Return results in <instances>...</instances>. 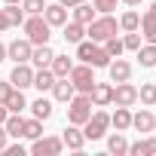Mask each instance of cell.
<instances>
[{
    "instance_id": "1",
    "label": "cell",
    "mask_w": 156,
    "mask_h": 156,
    "mask_svg": "<svg viewBox=\"0 0 156 156\" xmlns=\"http://www.w3.org/2000/svg\"><path fill=\"white\" fill-rule=\"evenodd\" d=\"M76 58H80L83 64H92V67H107L110 64V55L101 43L95 40H80L76 43Z\"/></svg>"
},
{
    "instance_id": "2",
    "label": "cell",
    "mask_w": 156,
    "mask_h": 156,
    "mask_svg": "<svg viewBox=\"0 0 156 156\" xmlns=\"http://www.w3.org/2000/svg\"><path fill=\"white\" fill-rule=\"evenodd\" d=\"M116 31H119V22H116L110 12H101V16H95V19L86 25V37L95 40V43H104V40L113 37Z\"/></svg>"
},
{
    "instance_id": "3",
    "label": "cell",
    "mask_w": 156,
    "mask_h": 156,
    "mask_svg": "<svg viewBox=\"0 0 156 156\" xmlns=\"http://www.w3.org/2000/svg\"><path fill=\"white\" fill-rule=\"evenodd\" d=\"M22 28H25V37H28L34 46H43V43H49V37H52V25H49L43 16H28V19L22 22Z\"/></svg>"
},
{
    "instance_id": "4",
    "label": "cell",
    "mask_w": 156,
    "mask_h": 156,
    "mask_svg": "<svg viewBox=\"0 0 156 156\" xmlns=\"http://www.w3.org/2000/svg\"><path fill=\"white\" fill-rule=\"evenodd\" d=\"M92 98L86 95V92H76L70 101H67V122H73V126H83L89 116H92Z\"/></svg>"
},
{
    "instance_id": "5",
    "label": "cell",
    "mask_w": 156,
    "mask_h": 156,
    "mask_svg": "<svg viewBox=\"0 0 156 156\" xmlns=\"http://www.w3.org/2000/svg\"><path fill=\"white\" fill-rule=\"evenodd\" d=\"M80 129H83L86 141H98V138H104L107 129H110V113H107V110H92V116H89Z\"/></svg>"
},
{
    "instance_id": "6",
    "label": "cell",
    "mask_w": 156,
    "mask_h": 156,
    "mask_svg": "<svg viewBox=\"0 0 156 156\" xmlns=\"http://www.w3.org/2000/svg\"><path fill=\"white\" fill-rule=\"evenodd\" d=\"M67 80L73 83V89H76V92H86V95H89V92H92V86H95V67L80 61V64H73V67H70Z\"/></svg>"
},
{
    "instance_id": "7",
    "label": "cell",
    "mask_w": 156,
    "mask_h": 156,
    "mask_svg": "<svg viewBox=\"0 0 156 156\" xmlns=\"http://www.w3.org/2000/svg\"><path fill=\"white\" fill-rule=\"evenodd\" d=\"M64 150V141H61V135H40V138H34L31 141V153L34 156H58Z\"/></svg>"
},
{
    "instance_id": "8",
    "label": "cell",
    "mask_w": 156,
    "mask_h": 156,
    "mask_svg": "<svg viewBox=\"0 0 156 156\" xmlns=\"http://www.w3.org/2000/svg\"><path fill=\"white\" fill-rule=\"evenodd\" d=\"M31 52H34V43H31L28 37H22V40L16 37V40L6 46V58H12L16 64H19V61H31Z\"/></svg>"
},
{
    "instance_id": "9",
    "label": "cell",
    "mask_w": 156,
    "mask_h": 156,
    "mask_svg": "<svg viewBox=\"0 0 156 156\" xmlns=\"http://www.w3.org/2000/svg\"><path fill=\"white\" fill-rule=\"evenodd\" d=\"M9 83H12L16 89H28V86L34 83V67H31V61H19V64L12 67Z\"/></svg>"
},
{
    "instance_id": "10",
    "label": "cell",
    "mask_w": 156,
    "mask_h": 156,
    "mask_svg": "<svg viewBox=\"0 0 156 156\" xmlns=\"http://www.w3.org/2000/svg\"><path fill=\"white\" fill-rule=\"evenodd\" d=\"M135 101H138V89H135L129 80L113 86V104H116V107H132Z\"/></svg>"
},
{
    "instance_id": "11",
    "label": "cell",
    "mask_w": 156,
    "mask_h": 156,
    "mask_svg": "<svg viewBox=\"0 0 156 156\" xmlns=\"http://www.w3.org/2000/svg\"><path fill=\"white\" fill-rule=\"evenodd\" d=\"M61 141H64V147H67V150H76V153L86 147V135H83V129H80V126H73V122L61 132Z\"/></svg>"
},
{
    "instance_id": "12",
    "label": "cell",
    "mask_w": 156,
    "mask_h": 156,
    "mask_svg": "<svg viewBox=\"0 0 156 156\" xmlns=\"http://www.w3.org/2000/svg\"><path fill=\"white\" fill-rule=\"evenodd\" d=\"M49 92H52V98H55V101H61V104H67V101L76 95V89H73V83L67 80V76H55V83H52V89H49Z\"/></svg>"
},
{
    "instance_id": "13",
    "label": "cell",
    "mask_w": 156,
    "mask_h": 156,
    "mask_svg": "<svg viewBox=\"0 0 156 156\" xmlns=\"http://www.w3.org/2000/svg\"><path fill=\"white\" fill-rule=\"evenodd\" d=\"M89 98H92V104H95V107H107V104H113V86H110V83H98V80H95V86H92Z\"/></svg>"
},
{
    "instance_id": "14",
    "label": "cell",
    "mask_w": 156,
    "mask_h": 156,
    "mask_svg": "<svg viewBox=\"0 0 156 156\" xmlns=\"http://www.w3.org/2000/svg\"><path fill=\"white\" fill-rule=\"evenodd\" d=\"M107 73H110V83H126L129 76H132V64L126 58H116L107 64Z\"/></svg>"
},
{
    "instance_id": "15",
    "label": "cell",
    "mask_w": 156,
    "mask_h": 156,
    "mask_svg": "<svg viewBox=\"0 0 156 156\" xmlns=\"http://www.w3.org/2000/svg\"><path fill=\"white\" fill-rule=\"evenodd\" d=\"M43 19H46L52 28H61V25L67 22V6H61V3H49V6L43 9Z\"/></svg>"
},
{
    "instance_id": "16",
    "label": "cell",
    "mask_w": 156,
    "mask_h": 156,
    "mask_svg": "<svg viewBox=\"0 0 156 156\" xmlns=\"http://www.w3.org/2000/svg\"><path fill=\"white\" fill-rule=\"evenodd\" d=\"M129 156H156V135L129 144Z\"/></svg>"
},
{
    "instance_id": "17",
    "label": "cell",
    "mask_w": 156,
    "mask_h": 156,
    "mask_svg": "<svg viewBox=\"0 0 156 156\" xmlns=\"http://www.w3.org/2000/svg\"><path fill=\"white\" fill-rule=\"evenodd\" d=\"M52 46L49 43H43V46H34V52H31V64L34 67H49L52 64Z\"/></svg>"
},
{
    "instance_id": "18",
    "label": "cell",
    "mask_w": 156,
    "mask_h": 156,
    "mask_svg": "<svg viewBox=\"0 0 156 156\" xmlns=\"http://www.w3.org/2000/svg\"><path fill=\"white\" fill-rule=\"evenodd\" d=\"M52 83H55V73H52L49 67H37V70H34V83H31L34 89L49 92V89H52Z\"/></svg>"
},
{
    "instance_id": "19",
    "label": "cell",
    "mask_w": 156,
    "mask_h": 156,
    "mask_svg": "<svg viewBox=\"0 0 156 156\" xmlns=\"http://www.w3.org/2000/svg\"><path fill=\"white\" fill-rule=\"evenodd\" d=\"M61 31H64V40H67V43H80V40L86 37V25L73 22V19H70V22H64V25H61Z\"/></svg>"
},
{
    "instance_id": "20",
    "label": "cell",
    "mask_w": 156,
    "mask_h": 156,
    "mask_svg": "<svg viewBox=\"0 0 156 156\" xmlns=\"http://www.w3.org/2000/svg\"><path fill=\"white\" fill-rule=\"evenodd\" d=\"M153 122H156V116H153L150 110L132 113V129H138V132H153Z\"/></svg>"
},
{
    "instance_id": "21",
    "label": "cell",
    "mask_w": 156,
    "mask_h": 156,
    "mask_svg": "<svg viewBox=\"0 0 156 156\" xmlns=\"http://www.w3.org/2000/svg\"><path fill=\"white\" fill-rule=\"evenodd\" d=\"M110 126H116V132L132 129V110L129 107H116V113H110Z\"/></svg>"
},
{
    "instance_id": "22",
    "label": "cell",
    "mask_w": 156,
    "mask_h": 156,
    "mask_svg": "<svg viewBox=\"0 0 156 156\" xmlns=\"http://www.w3.org/2000/svg\"><path fill=\"white\" fill-rule=\"evenodd\" d=\"M138 31H141V37H144L147 43H156V19H153L150 12H144V16H141Z\"/></svg>"
},
{
    "instance_id": "23",
    "label": "cell",
    "mask_w": 156,
    "mask_h": 156,
    "mask_svg": "<svg viewBox=\"0 0 156 156\" xmlns=\"http://www.w3.org/2000/svg\"><path fill=\"white\" fill-rule=\"evenodd\" d=\"M73 9V22H80V25H89L92 19H95V6L89 3V0H86V3H76V6H70Z\"/></svg>"
},
{
    "instance_id": "24",
    "label": "cell",
    "mask_w": 156,
    "mask_h": 156,
    "mask_svg": "<svg viewBox=\"0 0 156 156\" xmlns=\"http://www.w3.org/2000/svg\"><path fill=\"white\" fill-rule=\"evenodd\" d=\"M28 107V98H25V89H12V95L6 98V110L9 113H22Z\"/></svg>"
},
{
    "instance_id": "25",
    "label": "cell",
    "mask_w": 156,
    "mask_h": 156,
    "mask_svg": "<svg viewBox=\"0 0 156 156\" xmlns=\"http://www.w3.org/2000/svg\"><path fill=\"white\" fill-rule=\"evenodd\" d=\"M3 126H6V135H9V138H22V132H25V116H22V113H9Z\"/></svg>"
},
{
    "instance_id": "26",
    "label": "cell",
    "mask_w": 156,
    "mask_h": 156,
    "mask_svg": "<svg viewBox=\"0 0 156 156\" xmlns=\"http://www.w3.org/2000/svg\"><path fill=\"white\" fill-rule=\"evenodd\" d=\"M70 67H73V61H70L67 55H52V64H49V70H52L55 76H67V73H70Z\"/></svg>"
},
{
    "instance_id": "27",
    "label": "cell",
    "mask_w": 156,
    "mask_h": 156,
    "mask_svg": "<svg viewBox=\"0 0 156 156\" xmlns=\"http://www.w3.org/2000/svg\"><path fill=\"white\" fill-rule=\"evenodd\" d=\"M28 107H31V113H34L37 119H49V116H52V101L43 98V95H40L34 104H28Z\"/></svg>"
},
{
    "instance_id": "28",
    "label": "cell",
    "mask_w": 156,
    "mask_h": 156,
    "mask_svg": "<svg viewBox=\"0 0 156 156\" xmlns=\"http://www.w3.org/2000/svg\"><path fill=\"white\" fill-rule=\"evenodd\" d=\"M107 150H110L113 156H126V153H129V141L122 138V132H116V135L107 138Z\"/></svg>"
},
{
    "instance_id": "29",
    "label": "cell",
    "mask_w": 156,
    "mask_h": 156,
    "mask_svg": "<svg viewBox=\"0 0 156 156\" xmlns=\"http://www.w3.org/2000/svg\"><path fill=\"white\" fill-rule=\"evenodd\" d=\"M138 61L141 67H156V43H147L138 49Z\"/></svg>"
},
{
    "instance_id": "30",
    "label": "cell",
    "mask_w": 156,
    "mask_h": 156,
    "mask_svg": "<svg viewBox=\"0 0 156 156\" xmlns=\"http://www.w3.org/2000/svg\"><path fill=\"white\" fill-rule=\"evenodd\" d=\"M138 101H141L144 107H153V104H156V83H144V86L138 89Z\"/></svg>"
},
{
    "instance_id": "31",
    "label": "cell",
    "mask_w": 156,
    "mask_h": 156,
    "mask_svg": "<svg viewBox=\"0 0 156 156\" xmlns=\"http://www.w3.org/2000/svg\"><path fill=\"white\" fill-rule=\"evenodd\" d=\"M3 9H6V19H9V25H12V28H16V25H22V22L28 19V16H25V9H22V3H6Z\"/></svg>"
},
{
    "instance_id": "32",
    "label": "cell",
    "mask_w": 156,
    "mask_h": 156,
    "mask_svg": "<svg viewBox=\"0 0 156 156\" xmlns=\"http://www.w3.org/2000/svg\"><path fill=\"white\" fill-rule=\"evenodd\" d=\"M43 135V119H25V132H22V138H28V141H34V138H40Z\"/></svg>"
},
{
    "instance_id": "33",
    "label": "cell",
    "mask_w": 156,
    "mask_h": 156,
    "mask_svg": "<svg viewBox=\"0 0 156 156\" xmlns=\"http://www.w3.org/2000/svg\"><path fill=\"white\" fill-rule=\"evenodd\" d=\"M138 25H141V16H138L135 9L122 12V19H119V31H138Z\"/></svg>"
},
{
    "instance_id": "34",
    "label": "cell",
    "mask_w": 156,
    "mask_h": 156,
    "mask_svg": "<svg viewBox=\"0 0 156 156\" xmlns=\"http://www.w3.org/2000/svg\"><path fill=\"white\" fill-rule=\"evenodd\" d=\"M101 46L107 49V55H110V58H119V55L126 52V46H122V40H119L116 34H113V37H107V40H104Z\"/></svg>"
},
{
    "instance_id": "35",
    "label": "cell",
    "mask_w": 156,
    "mask_h": 156,
    "mask_svg": "<svg viewBox=\"0 0 156 156\" xmlns=\"http://www.w3.org/2000/svg\"><path fill=\"white\" fill-rule=\"evenodd\" d=\"M22 9H25V16H43L46 3L43 0H22Z\"/></svg>"
},
{
    "instance_id": "36",
    "label": "cell",
    "mask_w": 156,
    "mask_h": 156,
    "mask_svg": "<svg viewBox=\"0 0 156 156\" xmlns=\"http://www.w3.org/2000/svg\"><path fill=\"white\" fill-rule=\"evenodd\" d=\"M122 46H126L129 52H138V49H141V34H138V31H126V40H122Z\"/></svg>"
},
{
    "instance_id": "37",
    "label": "cell",
    "mask_w": 156,
    "mask_h": 156,
    "mask_svg": "<svg viewBox=\"0 0 156 156\" xmlns=\"http://www.w3.org/2000/svg\"><path fill=\"white\" fill-rule=\"evenodd\" d=\"M116 3H119V0H92L95 12H110V9H116Z\"/></svg>"
},
{
    "instance_id": "38",
    "label": "cell",
    "mask_w": 156,
    "mask_h": 156,
    "mask_svg": "<svg viewBox=\"0 0 156 156\" xmlns=\"http://www.w3.org/2000/svg\"><path fill=\"white\" fill-rule=\"evenodd\" d=\"M12 89H16V86H12L9 80H3V83H0V104H6V98L12 95Z\"/></svg>"
},
{
    "instance_id": "39",
    "label": "cell",
    "mask_w": 156,
    "mask_h": 156,
    "mask_svg": "<svg viewBox=\"0 0 156 156\" xmlns=\"http://www.w3.org/2000/svg\"><path fill=\"white\" fill-rule=\"evenodd\" d=\"M3 153H6V156H25V147H22V144H16V147H9V144H6V147H3Z\"/></svg>"
},
{
    "instance_id": "40",
    "label": "cell",
    "mask_w": 156,
    "mask_h": 156,
    "mask_svg": "<svg viewBox=\"0 0 156 156\" xmlns=\"http://www.w3.org/2000/svg\"><path fill=\"white\" fill-rule=\"evenodd\" d=\"M9 144V135H6V126H0V153H3V147Z\"/></svg>"
},
{
    "instance_id": "41",
    "label": "cell",
    "mask_w": 156,
    "mask_h": 156,
    "mask_svg": "<svg viewBox=\"0 0 156 156\" xmlns=\"http://www.w3.org/2000/svg\"><path fill=\"white\" fill-rule=\"evenodd\" d=\"M12 25H9V19H6V9H0V31H9Z\"/></svg>"
},
{
    "instance_id": "42",
    "label": "cell",
    "mask_w": 156,
    "mask_h": 156,
    "mask_svg": "<svg viewBox=\"0 0 156 156\" xmlns=\"http://www.w3.org/2000/svg\"><path fill=\"white\" fill-rule=\"evenodd\" d=\"M58 3H61V6H67V9H70V6H76V3H86V0H58Z\"/></svg>"
},
{
    "instance_id": "43",
    "label": "cell",
    "mask_w": 156,
    "mask_h": 156,
    "mask_svg": "<svg viewBox=\"0 0 156 156\" xmlns=\"http://www.w3.org/2000/svg\"><path fill=\"white\" fill-rule=\"evenodd\" d=\"M6 116H9V110H6V104H0V126L6 122Z\"/></svg>"
},
{
    "instance_id": "44",
    "label": "cell",
    "mask_w": 156,
    "mask_h": 156,
    "mask_svg": "<svg viewBox=\"0 0 156 156\" xmlns=\"http://www.w3.org/2000/svg\"><path fill=\"white\" fill-rule=\"evenodd\" d=\"M3 61H6V46L0 43V64H3Z\"/></svg>"
},
{
    "instance_id": "45",
    "label": "cell",
    "mask_w": 156,
    "mask_h": 156,
    "mask_svg": "<svg viewBox=\"0 0 156 156\" xmlns=\"http://www.w3.org/2000/svg\"><path fill=\"white\" fill-rule=\"evenodd\" d=\"M126 6H138V3H144V0H122Z\"/></svg>"
},
{
    "instance_id": "46",
    "label": "cell",
    "mask_w": 156,
    "mask_h": 156,
    "mask_svg": "<svg viewBox=\"0 0 156 156\" xmlns=\"http://www.w3.org/2000/svg\"><path fill=\"white\" fill-rule=\"evenodd\" d=\"M147 12H150V16L156 19V3H150V9H147Z\"/></svg>"
},
{
    "instance_id": "47",
    "label": "cell",
    "mask_w": 156,
    "mask_h": 156,
    "mask_svg": "<svg viewBox=\"0 0 156 156\" xmlns=\"http://www.w3.org/2000/svg\"><path fill=\"white\" fill-rule=\"evenodd\" d=\"M3 3H22V0H3Z\"/></svg>"
},
{
    "instance_id": "48",
    "label": "cell",
    "mask_w": 156,
    "mask_h": 156,
    "mask_svg": "<svg viewBox=\"0 0 156 156\" xmlns=\"http://www.w3.org/2000/svg\"><path fill=\"white\" fill-rule=\"evenodd\" d=\"M153 135H156V122H153Z\"/></svg>"
}]
</instances>
